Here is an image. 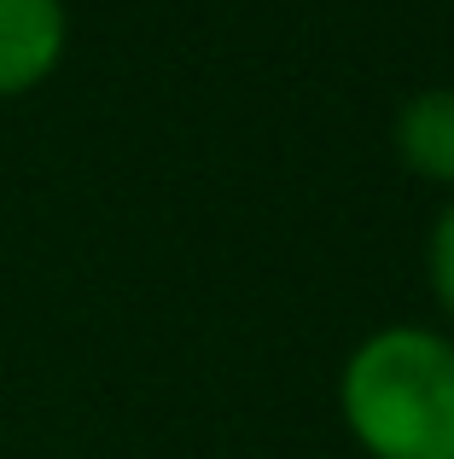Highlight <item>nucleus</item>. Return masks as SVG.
Returning a JSON list of instances; mask_svg holds the SVG:
<instances>
[{
  "label": "nucleus",
  "mask_w": 454,
  "mask_h": 459,
  "mask_svg": "<svg viewBox=\"0 0 454 459\" xmlns=\"http://www.w3.org/2000/svg\"><path fill=\"white\" fill-rule=\"evenodd\" d=\"M338 407L373 459H454V337L385 325L344 360Z\"/></svg>",
  "instance_id": "obj_1"
},
{
  "label": "nucleus",
  "mask_w": 454,
  "mask_h": 459,
  "mask_svg": "<svg viewBox=\"0 0 454 459\" xmlns=\"http://www.w3.org/2000/svg\"><path fill=\"white\" fill-rule=\"evenodd\" d=\"M70 41L65 0H0V100L41 88Z\"/></svg>",
  "instance_id": "obj_2"
},
{
  "label": "nucleus",
  "mask_w": 454,
  "mask_h": 459,
  "mask_svg": "<svg viewBox=\"0 0 454 459\" xmlns=\"http://www.w3.org/2000/svg\"><path fill=\"white\" fill-rule=\"evenodd\" d=\"M397 157L414 175L454 186V88H420L397 117Z\"/></svg>",
  "instance_id": "obj_3"
},
{
  "label": "nucleus",
  "mask_w": 454,
  "mask_h": 459,
  "mask_svg": "<svg viewBox=\"0 0 454 459\" xmlns=\"http://www.w3.org/2000/svg\"><path fill=\"white\" fill-rule=\"evenodd\" d=\"M425 268H432V291L437 303H443V314L454 320V204L443 215H437L432 227V245H425Z\"/></svg>",
  "instance_id": "obj_4"
}]
</instances>
